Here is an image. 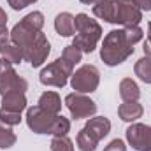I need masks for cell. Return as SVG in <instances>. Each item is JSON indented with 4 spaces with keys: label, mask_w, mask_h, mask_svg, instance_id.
<instances>
[{
    "label": "cell",
    "mask_w": 151,
    "mask_h": 151,
    "mask_svg": "<svg viewBox=\"0 0 151 151\" xmlns=\"http://www.w3.org/2000/svg\"><path fill=\"white\" fill-rule=\"evenodd\" d=\"M127 141L135 151H151V127L134 123L127 128Z\"/></svg>",
    "instance_id": "cell-10"
},
{
    "label": "cell",
    "mask_w": 151,
    "mask_h": 151,
    "mask_svg": "<svg viewBox=\"0 0 151 151\" xmlns=\"http://www.w3.org/2000/svg\"><path fill=\"white\" fill-rule=\"evenodd\" d=\"M116 12H118V0H100L93 5V14L107 23H116Z\"/></svg>",
    "instance_id": "cell-13"
},
{
    "label": "cell",
    "mask_w": 151,
    "mask_h": 151,
    "mask_svg": "<svg viewBox=\"0 0 151 151\" xmlns=\"http://www.w3.org/2000/svg\"><path fill=\"white\" fill-rule=\"evenodd\" d=\"M141 19H142V12L132 0H118V12H116L114 25L139 27Z\"/></svg>",
    "instance_id": "cell-11"
},
{
    "label": "cell",
    "mask_w": 151,
    "mask_h": 151,
    "mask_svg": "<svg viewBox=\"0 0 151 151\" xmlns=\"http://www.w3.org/2000/svg\"><path fill=\"white\" fill-rule=\"evenodd\" d=\"M65 106L69 107L70 114L76 119H84V118H91L97 113V104L86 97L84 93H69L65 97Z\"/></svg>",
    "instance_id": "cell-7"
},
{
    "label": "cell",
    "mask_w": 151,
    "mask_h": 151,
    "mask_svg": "<svg viewBox=\"0 0 151 151\" xmlns=\"http://www.w3.org/2000/svg\"><path fill=\"white\" fill-rule=\"evenodd\" d=\"M5 23H7V14H5V11L0 7V27H5Z\"/></svg>",
    "instance_id": "cell-32"
},
{
    "label": "cell",
    "mask_w": 151,
    "mask_h": 151,
    "mask_svg": "<svg viewBox=\"0 0 151 151\" xmlns=\"http://www.w3.org/2000/svg\"><path fill=\"white\" fill-rule=\"evenodd\" d=\"M7 2H9V5H11L14 11H21V9H25V7L35 4L37 0H7Z\"/></svg>",
    "instance_id": "cell-27"
},
{
    "label": "cell",
    "mask_w": 151,
    "mask_h": 151,
    "mask_svg": "<svg viewBox=\"0 0 151 151\" xmlns=\"http://www.w3.org/2000/svg\"><path fill=\"white\" fill-rule=\"evenodd\" d=\"M39 106H40L42 109L49 111V113L58 114L60 113V109H62V100H60L58 93H55V91H46V93L40 95V99H39Z\"/></svg>",
    "instance_id": "cell-18"
},
{
    "label": "cell",
    "mask_w": 151,
    "mask_h": 151,
    "mask_svg": "<svg viewBox=\"0 0 151 151\" xmlns=\"http://www.w3.org/2000/svg\"><path fill=\"white\" fill-rule=\"evenodd\" d=\"M119 97L125 100V102H134L141 97V90L137 86V83L130 77H125L121 83H119Z\"/></svg>",
    "instance_id": "cell-17"
},
{
    "label": "cell",
    "mask_w": 151,
    "mask_h": 151,
    "mask_svg": "<svg viewBox=\"0 0 151 151\" xmlns=\"http://www.w3.org/2000/svg\"><path fill=\"white\" fill-rule=\"evenodd\" d=\"M142 113H144V109H142V106L137 100H134V102H123L118 107V114H119V118L123 121H135V119H139L142 116Z\"/></svg>",
    "instance_id": "cell-16"
},
{
    "label": "cell",
    "mask_w": 151,
    "mask_h": 151,
    "mask_svg": "<svg viewBox=\"0 0 151 151\" xmlns=\"http://www.w3.org/2000/svg\"><path fill=\"white\" fill-rule=\"evenodd\" d=\"M100 72L95 65H83L72 74L70 84L77 93H91L99 88Z\"/></svg>",
    "instance_id": "cell-6"
},
{
    "label": "cell",
    "mask_w": 151,
    "mask_h": 151,
    "mask_svg": "<svg viewBox=\"0 0 151 151\" xmlns=\"http://www.w3.org/2000/svg\"><path fill=\"white\" fill-rule=\"evenodd\" d=\"M0 121L5 123V125H9V127L19 125V121H21V113H12V111L0 109Z\"/></svg>",
    "instance_id": "cell-26"
},
{
    "label": "cell",
    "mask_w": 151,
    "mask_h": 151,
    "mask_svg": "<svg viewBox=\"0 0 151 151\" xmlns=\"http://www.w3.org/2000/svg\"><path fill=\"white\" fill-rule=\"evenodd\" d=\"M84 128L90 132V135H93L99 142L111 132V121L104 116H97V118H91L88 119V123L84 125Z\"/></svg>",
    "instance_id": "cell-12"
},
{
    "label": "cell",
    "mask_w": 151,
    "mask_h": 151,
    "mask_svg": "<svg viewBox=\"0 0 151 151\" xmlns=\"http://www.w3.org/2000/svg\"><path fill=\"white\" fill-rule=\"evenodd\" d=\"M0 53H2V58H4L7 63H11V65H18V63H21V60H23V53H21V49H19L18 46L4 44V46L0 47Z\"/></svg>",
    "instance_id": "cell-19"
},
{
    "label": "cell",
    "mask_w": 151,
    "mask_h": 151,
    "mask_svg": "<svg viewBox=\"0 0 151 151\" xmlns=\"http://www.w3.org/2000/svg\"><path fill=\"white\" fill-rule=\"evenodd\" d=\"M76 16H72L70 12H60L55 18V28L62 37H70L76 32Z\"/></svg>",
    "instance_id": "cell-14"
},
{
    "label": "cell",
    "mask_w": 151,
    "mask_h": 151,
    "mask_svg": "<svg viewBox=\"0 0 151 151\" xmlns=\"http://www.w3.org/2000/svg\"><path fill=\"white\" fill-rule=\"evenodd\" d=\"M74 74V69H70L63 60L62 56L58 60H55L53 63H49L47 67H44L40 70V83L46 84V86H56V88H63L67 84V79L69 76Z\"/></svg>",
    "instance_id": "cell-5"
},
{
    "label": "cell",
    "mask_w": 151,
    "mask_h": 151,
    "mask_svg": "<svg viewBox=\"0 0 151 151\" xmlns=\"http://www.w3.org/2000/svg\"><path fill=\"white\" fill-rule=\"evenodd\" d=\"M134 72H135V76L141 81L151 84V58L150 56H144V58L137 60L135 62V67H134Z\"/></svg>",
    "instance_id": "cell-20"
},
{
    "label": "cell",
    "mask_w": 151,
    "mask_h": 151,
    "mask_svg": "<svg viewBox=\"0 0 151 151\" xmlns=\"http://www.w3.org/2000/svg\"><path fill=\"white\" fill-rule=\"evenodd\" d=\"M11 39V32H7L5 27H0V46L7 44V40Z\"/></svg>",
    "instance_id": "cell-31"
},
{
    "label": "cell",
    "mask_w": 151,
    "mask_h": 151,
    "mask_svg": "<svg viewBox=\"0 0 151 151\" xmlns=\"http://www.w3.org/2000/svg\"><path fill=\"white\" fill-rule=\"evenodd\" d=\"M28 88L27 79H23L21 76L11 67V63H7L4 60V69L0 72V95H7V93H25Z\"/></svg>",
    "instance_id": "cell-8"
},
{
    "label": "cell",
    "mask_w": 151,
    "mask_h": 151,
    "mask_svg": "<svg viewBox=\"0 0 151 151\" xmlns=\"http://www.w3.org/2000/svg\"><path fill=\"white\" fill-rule=\"evenodd\" d=\"M144 32L139 27H125L121 30H111L100 49V58L106 65L114 67L123 63L130 55H134V46L142 39Z\"/></svg>",
    "instance_id": "cell-1"
},
{
    "label": "cell",
    "mask_w": 151,
    "mask_h": 151,
    "mask_svg": "<svg viewBox=\"0 0 151 151\" xmlns=\"http://www.w3.org/2000/svg\"><path fill=\"white\" fill-rule=\"evenodd\" d=\"M104 151H127V146H125V142H123L121 139H114V141H111V142L106 146Z\"/></svg>",
    "instance_id": "cell-28"
},
{
    "label": "cell",
    "mask_w": 151,
    "mask_h": 151,
    "mask_svg": "<svg viewBox=\"0 0 151 151\" xmlns=\"http://www.w3.org/2000/svg\"><path fill=\"white\" fill-rule=\"evenodd\" d=\"M56 116L58 114L49 113L37 104L27 111V123H28L30 130H34L35 134H51V128H53Z\"/></svg>",
    "instance_id": "cell-9"
},
{
    "label": "cell",
    "mask_w": 151,
    "mask_h": 151,
    "mask_svg": "<svg viewBox=\"0 0 151 151\" xmlns=\"http://www.w3.org/2000/svg\"><path fill=\"white\" fill-rule=\"evenodd\" d=\"M142 49H144V55L151 58V21L148 23V39L144 40V46H142Z\"/></svg>",
    "instance_id": "cell-29"
},
{
    "label": "cell",
    "mask_w": 151,
    "mask_h": 151,
    "mask_svg": "<svg viewBox=\"0 0 151 151\" xmlns=\"http://www.w3.org/2000/svg\"><path fill=\"white\" fill-rule=\"evenodd\" d=\"M81 56H83L81 49H79V47H76L74 44L67 46V47L63 49V53H62V60H63L70 69H74L76 65L81 62Z\"/></svg>",
    "instance_id": "cell-22"
},
{
    "label": "cell",
    "mask_w": 151,
    "mask_h": 151,
    "mask_svg": "<svg viewBox=\"0 0 151 151\" xmlns=\"http://www.w3.org/2000/svg\"><path fill=\"white\" fill-rule=\"evenodd\" d=\"M76 37H74V44L76 47L81 49V53H93V49L97 47V42L102 37V28L100 25L91 19L88 14L79 12L76 16Z\"/></svg>",
    "instance_id": "cell-2"
},
{
    "label": "cell",
    "mask_w": 151,
    "mask_h": 151,
    "mask_svg": "<svg viewBox=\"0 0 151 151\" xmlns=\"http://www.w3.org/2000/svg\"><path fill=\"white\" fill-rule=\"evenodd\" d=\"M97 144H99V141L93 135H90V132L86 128H83L77 134V146H79L81 151H95L97 150Z\"/></svg>",
    "instance_id": "cell-21"
},
{
    "label": "cell",
    "mask_w": 151,
    "mask_h": 151,
    "mask_svg": "<svg viewBox=\"0 0 151 151\" xmlns=\"http://www.w3.org/2000/svg\"><path fill=\"white\" fill-rule=\"evenodd\" d=\"M83 4H88V5H93V4H99L100 0H81Z\"/></svg>",
    "instance_id": "cell-33"
},
{
    "label": "cell",
    "mask_w": 151,
    "mask_h": 151,
    "mask_svg": "<svg viewBox=\"0 0 151 151\" xmlns=\"http://www.w3.org/2000/svg\"><path fill=\"white\" fill-rule=\"evenodd\" d=\"M51 151H74V144H72V141L67 135L55 137L51 141Z\"/></svg>",
    "instance_id": "cell-25"
},
{
    "label": "cell",
    "mask_w": 151,
    "mask_h": 151,
    "mask_svg": "<svg viewBox=\"0 0 151 151\" xmlns=\"http://www.w3.org/2000/svg\"><path fill=\"white\" fill-rule=\"evenodd\" d=\"M16 144V134L9 128V125L0 121V148H11Z\"/></svg>",
    "instance_id": "cell-24"
},
{
    "label": "cell",
    "mask_w": 151,
    "mask_h": 151,
    "mask_svg": "<svg viewBox=\"0 0 151 151\" xmlns=\"http://www.w3.org/2000/svg\"><path fill=\"white\" fill-rule=\"evenodd\" d=\"M141 11H151V0H132Z\"/></svg>",
    "instance_id": "cell-30"
},
{
    "label": "cell",
    "mask_w": 151,
    "mask_h": 151,
    "mask_svg": "<svg viewBox=\"0 0 151 151\" xmlns=\"http://www.w3.org/2000/svg\"><path fill=\"white\" fill-rule=\"evenodd\" d=\"M70 132V121L67 119V118H63V116H56V119H55V123H53V128H51V135H55V137H63V135H67Z\"/></svg>",
    "instance_id": "cell-23"
},
{
    "label": "cell",
    "mask_w": 151,
    "mask_h": 151,
    "mask_svg": "<svg viewBox=\"0 0 151 151\" xmlns=\"http://www.w3.org/2000/svg\"><path fill=\"white\" fill-rule=\"evenodd\" d=\"M42 25H44V14L39 11H34V12L27 14L18 25H14V28L11 32V40L14 42V46H18L21 49L27 42H30L42 30Z\"/></svg>",
    "instance_id": "cell-3"
},
{
    "label": "cell",
    "mask_w": 151,
    "mask_h": 151,
    "mask_svg": "<svg viewBox=\"0 0 151 151\" xmlns=\"http://www.w3.org/2000/svg\"><path fill=\"white\" fill-rule=\"evenodd\" d=\"M49 51H51L49 40H47V37H46L42 32H39L30 42H27V44L21 47L23 60H27L32 67H40V65L46 62Z\"/></svg>",
    "instance_id": "cell-4"
},
{
    "label": "cell",
    "mask_w": 151,
    "mask_h": 151,
    "mask_svg": "<svg viewBox=\"0 0 151 151\" xmlns=\"http://www.w3.org/2000/svg\"><path fill=\"white\" fill-rule=\"evenodd\" d=\"M2 109L12 111V113H21L27 109V99L25 93H7L2 97Z\"/></svg>",
    "instance_id": "cell-15"
},
{
    "label": "cell",
    "mask_w": 151,
    "mask_h": 151,
    "mask_svg": "<svg viewBox=\"0 0 151 151\" xmlns=\"http://www.w3.org/2000/svg\"><path fill=\"white\" fill-rule=\"evenodd\" d=\"M2 69H4V60H0V72H2Z\"/></svg>",
    "instance_id": "cell-34"
}]
</instances>
